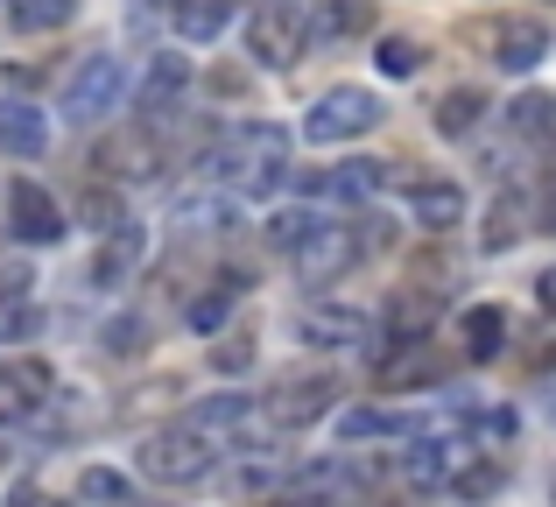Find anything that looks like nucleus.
Listing matches in <instances>:
<instances>
[{
	"mask_svg": "<svg viewBox=\"0 0 556 507\" xmlns=\"http://www.w3.org/2000/svg\"><path fill=\"white\" fill-rule=\"evenodd\" d=\"M204 169H212V183H226V191L261 198L289 177V135L275 121H240L204 149Z\"/></svg>",
	"mask_w": 556,
	"mask_h": 507,
	"instance_id": "nucleus-1",
	"label": "nucleus"
},
{
	"mask_svg": "<svg viewBox=\"0 0 556 507\" xmlns=\"http://www.w3.org/2000/svg\"><path fill=\"white\" fill-rule=\"evenodd\" d=\"M226 452H212V438L204 430H155L149 444H141V480H155V486H204L212 480V466Z\"/></svg>",
	"mask_w": 556,
	"mask_h": 507,
	"instance_id": "nucleus-2",
	"label": "nucleus"
},
{
	"mask_svg": "<svg viewBox=\"0 0 556 507\" xmlns=\"http://www.w3.org/2000/svg\"><path fill=\"white\" fill-rule=\"evenodd\" d=\"M92 177L99 183H149V177H163V141H155V127L149 121L106 127V141L92 149Z\"/></svg>",
	"mask_w": 556,
	"mask_h": 507,
	"instance_id": "nucleus-3",
	"label": "nucleus"
},
{
	"mask_svg": "<svg viewBox=\"0 0 556 507\" xmlns=\"http://www.w3.org/2000/svg\"><path fill=\"white\" fill-rule=\"evenodd\" d=\"M359 254H367V240H359V226H331V219H311V233L289 248V268L303 275V282H339V275L359 268Z\"/></svg>",
	"mask_w": 556,
	"mask_h": 507,
	"instance_id": "nucleus-4",
	"label": "nucleus"
},
{
	"mask_svg": "<svg viewBox=\"0 0 556 507\" xmlns=\"http://www.w3.org/2000/svg\"><path fill=\"white\" fill-rule=\"evenodd\" d=\"M303 42H311V14H303V0H261L254 22H247V50H254V64H268V71L296 64Z\"/></svg>",
	"mask_w": 556,
	"mask_h": 507,
	"instance_id": "nucleus-5",
	"label": "nucleus"
},
{
	"mask_svg": "<svg viewBox=\"0 0 556 507\" xmlns=\"http://www.w3.org/2000/svg\"><path fill=\"white\" fill-rule=\"evenodd\" d=\"M380 127V99L367 85H331L325 99L311 106V121H303V135L317 141V149H331V141H359Z\"/></svg>",
	"mask_w": 556,
	"mask_h": 507,
	"instance_id": "nucleus-6",
	"label": "nucleus"
},
{
	"mask_svg": "<svg viewBox=\"0 0 556 507\" xmlns=\"http://www.w3.org/2000/svg\"><path fill=\"white\" fill-rule=\"evenodd\" d=\"M121 92H127L121 56H85V64H78V78L64 85V121H71V127L106 121V113L121 106Z\"/></svg>",
	"mask_w": 556,
	"mask_h": 507,
	"instance_id": "nucleus-7",
	"label": "nucleus"
},
{
	"mask_svg": "<svg viewBox=\"0 0 556 507\" xmlns=\"http://www.w3.org/2000/svg\"><path fill=\"white\" fill-rule=\"evenodd\" d=\"M8 233L22 240V248H56V240H64V205H56L36 177H14L8 183Z\"/></svg>",
	"mask_w": 556,
	"mask_h": 507,
	"instance_id": "nucleus-8",
	"label": "nucleus"
},
{
	"mask_svg": "<svg viewBox=\"0 0 556 507\" xmlns=\"http://www.w3.org/2000/svg\"><path fill=\"white\" fill-rule=\"evenodd\" d=\"M331 402H339V381H331V373H282L275 395H268V423L303 430V423H317V416H331Z\"/></svg>",
	"mask_w": 556,
	"mask_h": 507,
	"instance_id": "nucleus-9",
	"label": "nucleus"
},
{
	"mask_svg": "<svg viewBox=\"0 0 556 507\" xmlns=\"http://www.w3.org/2000/svg\"><path fill=\"white\" fill-rule=\"evenodd\" d=\"M437 373H444V359H437L430 339H388V353L374 359L380 395H416V388H430Z\"/></svg>",
	"mask_w": 556,
	"mask_h": 507,
	"instance_id": "nucleus-10",
	"label": "nucleus"
},
{
	"mask_svg": "<svg viewBox=\"0 0 556 507\" xmlns=\"http://www.w3.org/2000/svg\"><path fill=\"white\" fill-rule=\"evenodd\" d=\"M296 331H303V345H325V353H345V345H367L374 317H367V310H353V303H311V310L296 317Z\"/></svg>",
	"mask_w": 556,
	"mask_h": 507,
	"instance_id": "nucleus-11",
	"label": "nucleus"
},
{
	"mask_svg": "<svg viewBox=\"0 0 556 507\" xmlns=\"http://www.w3.org/2000/svg\"><path fill=\"white\" fill-rule=\"evenodd\" d=\"M388 183V169L367 163V155H353V163H331V169H311L303 177V191H317V198H331V205H367V198Z\"/></svg>",
	"mask_w": 556,
	"mask_h": 507,
	"instance_id": "nucleus-12",
	"label": "nucleus"
},
{
	"mask_svg": "<svg viewBox=\"0 0 556 507\" xmlns=\"http://www.w3.org/2000/svg\"><path fill=\"white\" fill-rule=\"evenodd\" d=\"M42 402H50V367L42 359L0 367V423H28V416H42Z\"/></svg>",
	"mask_w": 556,
	"mask_h": 507,
	"instance_id": "nucleus-13",
	"label": "nucleus"
},
{
	"mask_svg": "<svg viewBox=\"0 0 556 507\" xmlns=\"http://www.w3.org/2000/svg\"><path fill=\"white\" fill-rule=\"evenodd\" d=\"M549 56V28L529 22V14H507L501 28H493V64L501 71H535Z\"/></svg>",
	"mask_w": 556,
	"mask_h": 507,
	"instance_id": "nucleus-14",
	"label": "nucleus"
},
{
	"mask_svg": "<svg viewBox=\"0 0 556 507\" xmlns=\"http://www.w3.org/2000/svg\"><path fill=\"white\" fill-rule=\"evenodd\" d=\"M408 212H416L422 226H430V233H451V226L465 219V191L451 177H408Z\"/></svg>",
	"mask_w": 556,
	"mask_h": 507,
	"instance_id": "nucleus-15",
	"label": "nucleus"
},
{
	"mask_svg": "<svg viewBox=\"0 0 556 507\" xmlns=\"http://www.w3.org/2000/svg\"><path fill=\"white\" fill-rule=\"evenodd\" d=\"M458 339H465V359H501L507 353V310L501 303H472L458 317Z\"/></svg>",
	"mask_w": 556,
	"mask_h": 507,
	"instance_id": "nucleus-16",
	"label": "nucleus"
},
{
	"mask_svg": "<svg viewBox=\"0 0 556 507\" xmlns=\"http://www.w3.org/2000/svg\"><path fill=\"white\" fill-rule=\"evenodd\" d=\"M458 452H465V438H458V444L422 438L416 452H402V480H408V486H451V466H458Z\"/></svg>",
	"mask_w": 556,
	"mask_h": 507,
	"instance_id": "nucleus-17",
	"label": "nucleus"
},
{
	"mask_svg": "<svg viewBox=\"0 0 556 507\" xmlns=\"http://www.w3.org/2000/svg\"><path fill=\"white\" fill-rule=\"evenodd\" d=\"M190 85V56H177V50H163L149 64V78H141V113H169L177 106V92Z\"/></svg>",
	"mask_w": 556,
	"mask_h": 507,
	"instance_id": "nucleus-18",
	"label": "nucleus"
},
{
	"mask_svg": "<svg viewBox=\"0 0 556 507\" xmlns=\"http://www.w3.org/2000/svg\"><path fill=\"white\" fill-rule=\"evenodd\" d=\"M430 121H437V135L465 141L479 121H486V92H479V85H458V92H444V99L430 106Z\"/></svg>",
	"mask_w": 556,
	"mask_h": 507,
	"instance_id": "nucleus-19",
	"label": "nucleus"
},
{
	"mask_svg": "<svg viewBox=\"0 0 556 507\" xmlns=\"http://www.w3.org/2000/svg\"><path fill=\"white\" fill-rule=\"evenodd\" d=\"M0 149H8V155H42V149H50V121H42L36 106H22V99L0 106Z\"/></svg>",
	"mask_w": 556,
	"mask_h": 507,
	"instance_id": "nucleus-20",
	"label": "nucleus"
},
{
	"mask_svg": "<svg viewBox=\"0 0 556 507\" xmlns=\"http://www.w3.org/2000/svg\"><path fill=\"white\" fill-rule=\"evenodd\" d=\"M507 127L521 141H535V149H556V92H521L507 106Z\"/></svg>",
	"mask_w": 556,
	"mask_h": 507,
	"instance_id": "nucleus-21",
	"label": "nucleus"
},
{
	"mask_svg": "<svg viewBox=\"0 0 556 507\" xmlns=\"http://www.w3.org/2000/svg\"><path fill=\"white\" fill-rule=\"evenodd\" d=\"M135 261H141V226H135V219L106 226V240H99V261H92V282H121Z\"/></svg>",
	"mask_w": 556,
	"mask_h": 507,
	"instance_id": "nucleus-22",
	"label": "nucleus"
},
{
	"mask_svg": "<svg viewBox=\"0 0 556 507\" xmlns=\"http://www.w3.org/2000/svg\"><path fill=\"white\" fill-rule=\"evenodd\" d=\"M501 480H507V472L493 466L486 452H472V444H465L458 466H451V494H458V500H493V494H501Z\"/></svg>",
	"mask_w": 556,
	"mask_h": 507,
	"instance_id": "nucleus-23",
	"label": "nucleus"
},
{
	"mask_svg": "<svg viewBox=\"0 0 556 507\" xmlns=\"http://www.w3.org/2000/svg\"><path fill=\"white\" fill-rule=\"evenodd\" d=\"M367 22H374L367 0H317V8H311V36L317 42H345V36H359Z\"/></svg>",
	"mask_w": 556,
	"mask_h": 507,
	"instance_id": "nucleus-24",
	"label": "nucleus"
},
{
	"mask_svg": "<svg viewBox=\"0 0 556 507\" xmlns=\"http://www.w3.org/2000/svg\"><path fill=\"white\" fill-rule=\"evenodd\" d=\"M345 494V472L339 466H311V472H296V480L282 486V507H331Z\"/></svg>",
	"mask_w": 556,
	"mask_h": 507,
	"instance_id": "nucleus-25",
	"label": "nucleus"
},
{
	"mask_svg": "<svg viewBox=\"0 0 556 507\" xmlns=\"http://www.w3.org/2000/svg\"><path fill=\"white\" fill-rule=\"evenodd\" d=\"M232 22V0H177V28L190 42H218Z\"/></svg>",
	"mask_w": 556,
	"mask_h": 507,
	"instance_id": "nucleus-26",
	"label": "nucleus"
},
{
	"mask_svg": "<svg viewBox=\"0 0 556 507\" xmlns=\"http://www.w3.org/2000/svg\"><path fill=\"white\" fill-rule=\"evenodd\" d=\"M71 14H78V0H8V22L22 28V36H50Z\"/></svg>",
	"mask_w": 556,
	"mask_h": 507,
	"instance_id": "nucleus-27",
	"label": "nucleus"
},
{
	"mask_svg": "<svg viewBox=\"0 0 556 507\" xmlns=\"http://www.w3.org/2000/svg\"><path fill=\"white\" fill-rule=\"evenodd\" d=\"M240 289H247V275H240V268H226V275L212 282V296L190 303V325H198V331H218V325H226V310L240 303Z\"/></svg>",
	"mask_w": 556,
	"mask_h": 507,
	"instance_id": "nucleus-28",
	"label": "nucleus"
},
{
	"mask_svg": "<svg viewBox=\"0 0 556 507\" xmlns=\"http://www.w3.org/2000/svg\"><path fill=\"white\" fill-rule=\"evenodd\" d=\"M521 233H529V212H521V198H515V191H507V198H493V212H486V254L515 248Z\"/></svg>",
	"mask_w": 556,
	"mask_h": 507,
	"instance_id": "nucleus-29",
	"label": "nucleus"
},
{
	"mask_svg": "<svg viewBox=\"0 0 556 507\" xmlns=\"http://www.w3.org/2000/svg\"><path fill=\"white\" fill-rule=\"evenodd\" d=\"M78 500L85 507H135V486H127L121 472L92 466V472H78Z\"/></svg>",
	"mask_w": 556,
	"mask_h": 507,
	"instance_id": "nucleus-30",
	"label": "nucleus"
},
{
	"mask_svg": "<svg viewBox=\"0 0 556 507\" xmlns=\"http://www.w3.org/2000/svg\"><path fill=\"white\" fill-rule=\"evenodd\" d=\"M430 317H437V296L408 289V296L388 310V339H422V331H430Z\"/></svg>",
	"mask_w": 556,
	"mask_h": 507,
	"instance_id": "nucleus-31",
	"label": "nucleus"
},
{
	"mask_svg": "<svg viewBox=\"0 0 556 507\" xmlns=\"http://www.w3.org/2000/svg\"><path fill=\"white\" fill-rule=\"evenodd\" d=\"M345 438H416V423H408V416H394V409H353L345 416Z\"/></svg>",
	"mask_w": 556,
	"mask_h": 507,
	"instance_id": "nucleus-32",
	"label": "nucleus"
},
{
	"mask_svg": "<svg viewBox=\"0 0 556 507\" xmlns=\"http://www.w3.org/2000/svg\"><path fill=\"white\" fill-rule=\"evenodd\" d=\"M177 226H184V233H212V226L226 233V226H232V205H226V198H184V205H177Z\"/></svg>",
	"mask_w": 556,
	"mask_h": 507,
	"instance_id": "nucleus-33",
	"label": "nucleus"
},
{
	"mask_svg": "<svg viewBox=\"0 0 556 507\" xmlns=\"http://www.w3.org/2000/svg\"><path fill=\"white\" fill-rule=\"evenodd\" d=\"M374 64L388 71V78H416V71H422V42L416 36H380Z\"/></svg>",
	"mask_w": 556,
	"mask_h": 507,
	"instance_id": "nucleus-34",
	"label": "nucleus"
},
{
	"mask_svg": "<svg viewBox=\"0 0 556 507\" xmlns=\"http://www.w3.org/2000/svg\"><path fill=\"white\" fill-rule=\"evenodd\" d=\"M78 212H85V226H99V233L127 219V212H121V198H113V183H92V191L78 198Z\"/></svg>",
	"mask_w": 556,
	"mask_h": 507,
	"instance_id": "nucleus-35",
	"label": "nucleus"
},
{
	"mask_svg": "<svg viewBox=\"0 0 556 507\" xmlns=\"http://www.w3.org/2000/svg\"><path fill=\"white\" fill-rule=\"evenodd\" d=\"M465 430L486 438V444H507V438H515V409H472V416H465Z\"/></svg>",
	"mask_w": 556,
	"mask_h": 507,
	"instance_id": "nucleus-36",
	"label": "nucleus"
},
{
	"mask_svg": "<svg viewBox=\"0 0 556 507\" xmlns=\"http://www.w3.org/2000/svg\"><path fill=\"white\" fill-rule=\"evenodd\" d=\"M141 345H149V325H141V317H121V325H106V353L135 359Z\"/></svg>",
	"mask_w": 556,
	"mask_h": 507,
	"instance_id": "nucleus-37",
	"label": "nucleus"
},
{
	"mask_svg": "<svg viewBox=\"0 0 556 507\" xmlns=\"http://www.w3.org/2000/svg\"><path fill=\"white\" fill-rule=\"evenodd\" d=\"M28 331H36V303L0 296V339H28Z\"/></svg>",
	"mask_w": 556,
	"mask_h": 507,
	"instance_id": "nucleus-38",
	"label": "nucleus"
},
{
	"mask_svg": "<svg viewBox=\"0 0 556 507\" xmlns=\"http://www.w3.org/2000/svg\"><path fill=\"white\" fill-rule=\"evenodd\" d=\"M212 367L218 373H247V367H254V339H247V331H232V339L212 353Z\"/></svg>",
	"mask_w": 556,
	"mask_h": 507,
	"instance_id": "nucleus-39",
	"label": "nucleus"
},
{
	"mask_svg": "<svg viewBox=\"0 0 556 507\" xmlns=\"http://www.w3.org/2000/svg\"><path fill=\"white\" fill-rule=\"evenodd\" d=\"M303 233H311V212H275V219H268V240H275V248H282V254L296 248Z\"/></svg>",
	"mask_w": 556,
	"mask_h": 507,
	"instance_id": "nucleus-40",
	"label": "nucleus"
},
{
	"mask_svg": "<svg viewBox=\"0 0 556 507\" xmlns=\"http://www.w3.org/2000/svg\"><path fill=\"white\" fill-rule=\"evenodd\" d=\"M8 507H50V500H42V486H36V480H22V486L8 494Z\"/></svg>",
	"mask_w": 556,
	"mask_h": 507,
	"instance_id": "nucleus-41",
	"label": "nucleus"
},
{
	"mask_svg": "<svg viewBox=\"0 0 556 507\" xmlns=\"http://www.w3.org/2000/svg\"><path fill=\"white\" fill-rule=\"evenodd\" d=\"M535 296H543V310H556V268L543 275V282H535Z\"/></svg>",
	"mask_w": 556,
	"mask_h": 507,
	"instance_id": "nucleus-42",
	"label": "nucleus"
},
{
	"mask_svg": "<svg viewBox=\"0 0 556 507\" xmlns=\"http://www.w3.org/2000/svg\"><path fill=\"white\" fill-rule=\"evenodd\" d=\"M0 296H8V289H0Z\"/></svg>",
	"mask_w": 556,
	"mask_h": 507,
	"instance_id": "nucleus-43",
	"label": "nucleus"
},
{
	"mask_svg": "<svg viewBox=\"0 0 556 507\" xmlns=\"http://www.w3.org/2000/svg\"><path fill=\"white\" fill-rule=\"evenodd\" d=\"M549 494H556V486H549Z\"/></svg>",
	"mask_w": 556,
	"mask_h": 507,
	"instance_id": "nucleus-44",
	"label": "nucleus"
}]
</instances>
